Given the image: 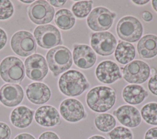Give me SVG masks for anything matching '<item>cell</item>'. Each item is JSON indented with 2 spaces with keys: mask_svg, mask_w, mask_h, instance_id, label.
I'll return each instance as SVG.
<instances>
[{
  "mask_svg": "<svg viewBox=\"0 0 157 139\" xmlns=\"http://www.w3.org/2000/svg\"><path fill=\"white\" fill-rule=\"evenodd\" d=\"M116 101L113 89L105 86H98L91 89L86 96L88 107L93 111L104 113L111 109Z\"/></svg>",
  "mask_w": 157,
  "mask_h": 139,
  "instance_id": "1",
  "label": "cell"
},
{
  "mask_svg": "<svg viewBox=\"0 0 157 139\" xmlns=\"http://www.w3.org/2000/svg\"><path fill=\"white\" fill-rule=\"evenodd\" d=\"M58 87L64 95L75 97L87 90L90 88V84L82 72L70 70L61 75L58 80Z\"/></svg>",
  "mask_w": 157,
  "mask_h": 139,
  "instance_id": "2",
  "label": "cell"
},
{
  "mask_svg": "<svg viewBox=\"0 0 157 139\" xmlns=\"http://www.w3.org/2000/svg\"><path fill=\"white\" fill-rule=\"evenodd\" d=\"M46 59L50 70L55 77L67 70L72 65L71 52L64 46L50 49L46 54Z\"/></svg>",
  "mask_w": 157,
  "mask_h": 139,
  "instance_id": "3",
  "label": "cell"
},
{
  "mask_svg": "<svg viewBox=\"0 0 157 139\" xmlns=\"http://www.w3.org/2000/svg\"><path fill=\"white\" fill-rule=\"evenodd\" d=\"M25 75V66L22 61L15 56H7L0 63V76L6 82L20 83Z\"/></svg>",
  "mask_w": 157,
  "mask_h": 139,
  "instance_id": "4",
  "label": "cell"
},
{
  "mask_svg": "<svg viewBox=\"0 0 157 139\" xmlns=\"http://www.w3.org/2000/svg\"><path fill=\"white\" fill-rule=\"evenodd\" d=\"M116 31L118 36L124 42H136L142 37L143 27L136 17L126 16L118 21Z\"/></svg>",
  "mask_w": 157,
  "mask_h": 139,
  "instance_id": "5",
  "label": "cell"
},
{
  "mask_svg": "<svg viewBox=\"0 0 157 139\" xmlns=\"http://www.w3.org/2000/svg\"><path fill=\"white\" fill-rule=\"evenodd\" d=\"M121 69L123 79L133 85L145 82L150 75V68L148 64L140 60L132 61Z\"/></svg>",
  "mask_w": 157,
  "mask_h": 139,
  "instance_id": "6",
  "label": "cell"
},
{
  "mask_svg": "<svg viewBox=\"0 0 157 139\" xmlns=\"http://www.w3.org/2000/svg\"><path fill=\"white\" fill-rule=\"evenodd\" d=\"M116 13L104 7H97L91 11L86 19L87 25L91 30L104 32L112 26Z\"/></svg>",
  "mask_w": 157,
  "mask_h": 139,
  "instance_id": "7",
  "label": "cell"
},
{
  "mask_svg": "<svg viewBox=\"0 0 157 139\" xmlns=\"http://www.w3.org/2000/svg\"><path fill=\"white\" fill-rule=\"evenodd\" d=\"M10 46L13 52L21 57L30 56L37 49V44L34 36L28 31H20L12 37Z\"/></svg>",
  "mask_w": 157,
  "mask_h": 139,
  "instance_id": "8",
  "label": "cell"
},
{
  "mask_svg": "<svg viewBox=\"0 0 157 139\" xmlns=\"http://www.w3.org/2000/svg\"><path fill=\"white\" fill-rule=\"evenodd\" d=\"M34 39L42 48L49 49L63 43L59 31L52 24L40 25L34 31Z\"/></svg>",
  "mask_w": 157,
  "mask_h": 139,
  "instance_id": "9",
  "label": "cell"
},
{
  "mask_svg": "<svg viewBox=\"0 0 157 139\" xmlns=\"http://www.w3.org/2000/svg\"><path fill=\"white\" fill-rule=\"evenodd\" d=\"M90 43L94 51L101 56H107L114 53L117 41L112 33L104 31L92 34Z\"/></svg>",
  "mask_w": 157,
  "mask_h": 139,
  "instance_id": "10",
  "label": "cell"
},
{
  "mask_svg": "<svg viewBox=\"0 0 157 139\" xmlns=\"http://www.w3.org/2000/svg\"><path fill=\"white\" fill-rule=\"evenodd\" d=\"M28 15L34 23L44 24L53 20L55 9L46 1H36L28 7Z\"/></svg>",
  "mask_w": 157,
  "mask_h": 139,
  "instance_id": "11",
  "label": "cell"
},
{
  "mask_svg": "<svg viewBox=\"0 0 157 139\" xmlns=\"http://www.w3.org/2000/svg\"><path fill=\"white\" fill-rule=\"evenodd\" d=\"M26 75L34 81H42L48 73V66L44 57L39 54H34L25 61Z\"/></svg>",
  "mask_w": 157,
  "mask_h": 139,
  "instance_id": "12",
  "label": "cell"
},
{
  "mask_svg": "<svg viewBox=\"0 0 157 139\" xmlns=\"http://www.w3.org/2000/svg\"><path fill=\"white\" fill-rule=\"evenodd\" d=\"M61 116L70 122H77L87 116L84 107L78 100L69 98L64 99L59 105Z\"/></svg>",
  "mask_w": 157,
  "mask_h": 139,
  "instance_id": "13",
  "label": "cell"
},
{
  "mask_svg": "<svg viewBox=\"0 0 157 139\" xmlns=\"http://www.w3.org/2000/svg\"><path fill=\"white\" fill-rule=\"evenodd\" d=\"M72 58L75 66L80 69H87L94 65L97 56L90 46L84 44H75Z\"/></svg>",
  "mask_w": 157,
  "mask_h": 139,
  "instance_id": "14",
  "label": "cell"
},
{
  "mask_svg": "<svg viewBox=\"0 0 157 139\" xmlns=\"http://www.w3.org/2000/svg\"><path fill=\"white\" fill-rule=\"evenodd\" d=\"M95 73L97 79L105 84H111L122 78L118 66L113 61L105 60L96 67Z\"/></svg>",
  "mask_w": 157,
  "mask_h": 139,
  "instance_id": "15",
  "label": "cell"
},
{
  "mask_svg": "<svg viewBox=\"0 0 157 139\" xmlns=\"http://www.w3.org/2000/svg\"><path fill=\"white\" fill-rule=\"evenodd\" d=\"M113 114L122 125L130 128L137 127L142 121L138 109L129 105L119 107L113 111Z\"/></svg>",
  "mask_w": 157,
  "mask_h": 139,
  "instance_id": "16",
  "label": "cell"
},
{
  "mask_svg": "<svg viewBox=\"0 0 157 139\" xmlns=\"http://www.w3.org/2000/svg\"><path fill=\"white\" fill-rule=\"evenodd\" d=\"M23 97V90L18 85L7 83L0 89V102L6 107H13L19 105Z\"/></svg>",
  "mask_w": 157,
  "mask_h": 139,
  "instance_id": "17",
  "label": "cell"
},
{
  "mask_svg": "<svg viewBox=\"0 0 157 139\" xmlns=\"http://www.w3.org/2000/svg\"><path fill=\"white\" fill-rule=\"evenodd\" d=\"M26 94L31 102L36 105H41L49 100L51 91L47 85L40 82H34L28 85Z\"/></svg>",
  "mask_w": 157,
  "mask_h": 139,
  "instance_id": "18",
  "label": "cell"
},
{
  "mask_svg": "<svg viewBox=\"0 0 157 139\" xmlns=\"http://www.w3.org/2000/svg\"><path fill=\"white\" fill-rule=\"evenodd\" d=\"M37 124L43 127H53L61 122L58 110L53 106L44 105L38 108L34 115Z\"/></svg>",
  "mask_w": 157,
  "mask_h": 139,
  "instance_id": "19",
  "label": "cell"
},
{
  "mask_svg": "<svg viewBox=\"0 0 157 139\" xmlns=\"http://www.w3.org/2000/svg\"><path fill=\"white\" fill-rule=\"evenodd\" d=\"M137 50L141 58H154L157 55V36L153 34L144 36L137 43Z\"/></svg>",
  "mask_w": 157,
  "mask_h": 139,
  "instance_id": "20",
  "label": "cell"
},
{
  "mask_svg": "<svg viewBox=\"0 0 157 139\" xmlns=\"http://www.w3.org/2000/svg\"><path fill=\"white\" fill-rule=\"evenodd\" d=\"M34 113V110L26 106L18 107L10 114L11 123L17 128L25 129L31 124Z\"/></svg>",
  "mask_w": 157,
  "mask_h": 139,
  "instance_id": "21",
  "label": "cell"
},
{
  "mask_svg": "<svg viewBox=\"0 0 157 139\" xmlns=\"http://www.w3.org/2000/svg\"><path fill=\"white\" fill-rule=\"evenodd\" d=\"M148 96V92L142 86L129 85L126 86L122 91L123 100L131 105H138L142 103Z\"/></svg>",
  "mask_w": 157,
  "mask_h": 139,
  "instance_id": "22",
  "label": "cell"
},
{
  "mask_svg": "<svg viewBox=\"0 0 157 139\" xmlns=\"http://www.w3.org/2000/svg\"><path fill=\"white\" fill-rule=\"evenodd\" d=\"M114 56L119 63L127 64L135 58V48L132 44L129 42L120 40L114 51Z\"/></svg>",
  "mask_w": 157,
  "mask_h": 139,
  "instance_id": "23",
  "label": "cell"
},
{
  "mask_svg": "<svg viewBox=\"0 0 157 139\" xmlns=\"http://www.w3.org/2000/svg\"><path fill=\"white\" fill-rule=\"evenodd\" d=\"M55 23L59 28L63 30H69L74 26L75 18L69 10L61 9L55 13Z\"/></svg>",
  "mask_w": 157,
  "mask_h": 139,
  "instance_id": "24",
  "label": "cell"
},
{
  "mask_svg": "<svg viewBox=\"0 0 157 139\" xmlns=\"http://www.w3.org/2000/svg\"><path fill=\"white\" fill-rule=\"evenodd\" d=\"M95 127L101 132H109L115 128L116 126L115 118L109 113H101L98 115L94 119Z\"/></svg>",
  "mask_w": 157,
  "mask_h": 139,
  "instance_id": "25",
  "label": "cell"
},
{
  "mask_svg": "<svg viewBox=\"0 0 157 139\" xmlns=\"http://www.w3.org/2000/svg\"><path fill=\"white\" fill-rule=\"evenodd\" d=\"M140 115L147 124L157 126V103L145 104L140 110Z\"/></svg>",
  "mask_w": 157,
  "mask_h": 139,
  "instance_id": "26",
  "label": "cell"
},
{
  "mask_svg": "<svg viewBox=\"0 0 157 139\" xmlns=\"http://www.w3.org/2000/svg\"><path fill=\"white\" fill-rule=\"evenodd\" d=\"M92 1H80L75 2L72 6V12L78 18L86 17L91 11Z\"/></svg>",
  "mask_w": 157,
  "mask_h": 139,
  "instance_id": "27",
  "label": "cell"
},
{
  "mask_svg": "<svg viewBox=\"0 0 157 139\" xmlns=\"http://www.w3.org/2000/svg\"><path fill=\"white\" fill-rule=\"evenodd\" d=\"M110 139H132V131L125 127L118 126L107 133Z\"/></svg>",
  "mask_w": 157,
  "mask_h": 139,
  "instance_id": "28",
  "label": "cell"
},
{
  "mask_svg": "<svg viewBox=\"0 0 157 139\" xmlns=\"http://www.w3.org/2000/svg\"><path fill=\"white\" fill-rule=\"evenodd\" d=\"M13 6L8 0H0V20H7L13 13Z\"/></svg>",
  "mask_w": 157,
  "mask_h": 139,
  "instance_id": "29",
  "label": "cell"
},
{
  "mask_svg": "<svg viewBox=\"0 0 157 139\" xmlns=\"http://www.w3.org/2000/svg\"><path fill=\"white\" fill-rule=\"evenodd\" d=\"M11 136V130L9 126L2 122H0V139H9Z\"/></svg>",
  "mask_w": 157,
  "mask_h": 139,
  "instance_id": "30",
  "label": "cell"
},
{
  "mask_svg": "<svg viewBox=\"0 0 157 139\" xmlns=\"http://www.w3.org/2000/svg\"><path fill=\"white\" fill-rule=\"evenodd\" d=\"M148 88L153 94L157 96V74L150 77L148 82Z\"/></svg>",
  "mask_w": 157,
  "mask_h": 139,
  "instance_id": "31",
  "label": "cell"
},
{
  "mask_svg": "<svg viewBox=\"0 0 157 139\" xmlns=\"http://www.w3.org/2000/svg\"><path fill=\"white\" fill-rule=\"evenodd\" d=\"M144 139H157V127L148 129L145 134Z\"/></svg>",
  "mask_w": 157,
  "mask_h": 139,
  "instance_id": "32",
  "label": "cell"
},
{
  "mask_svg": "<svg viewBox=\"0 0 157 139\" xmlns=\"http://www.w3.org/2000/svg\"><path fill=\"white\" fill-rule=\"evenodd\" d=\"M38 139H59L56 133L51 131H47L43 132Z\"/></svg>",
  "mask_w": 157,
  "mask_h": 139,
  "instance_id": "33",
  "label": "cell"
},
{
  "mask_svg": "<svg viewBox=\"0 0 157 139\" xmlns=\"http://www.w3.org/2000/svg\"><path fill=\"white\" fill-rule=\"evenodd\" d=\"M7 40V34L6 32L1 28H0V50L3 48L6 44Z\"/></svg>",
  "mask_w": 157,
  "mask_h": 139,
  "instance_id": "34",
  "label": "cell"
},
{
  "mask_svg": "<svg viewBox=\"0 0 157 139\" xmlns=\"http://www.w3.org/2000/svg\"><path fill=\"white\" fill-rule=\"evenodd\" d=\"M142 18L144 21H145L146 22H150L153 19V15L150 12L145 10L142 12Z\"/></svg>",
  "mask_w": 157,
  "mask_h": 139,
  "instance_id": "35",
  "label": "cell"
},
{
  "mask_svg": "<svg viewBox=\"0 0 157 139\" xmlns=\"http://www.w3.org/2000/svg\"><path fill=\"white\" fill-rule=\"evenodd\" d=\"M13 139H36V138L29 133H22L17 135Z\"/></svg>",
  "mask_w": 157,
  "mask_h": 139,
  "instance_id": "36",
  "label": "cell"
},
{
  "mask_svg": "<svg viewBox=\"0 0 157 139\" xmlns=\"http://www.w3.org/2000/svg\"><path fill=\"white\" fill-rule=\"evenodd\" d=\"M48 2L50 4L55 6V7H61L62 6H63L66 2V1H58V0H49Z\"/></svg>",
  "mask_w": 157,
  "mask_h": 139,
  "instance_id": "37",
  "label": "cell"
},
{
  "mask_svg": "<svg viewBox=\"0 0 157 139\" xmlns=\"http://www.w3.org/2000/svg\"><path fill=\"white\" fill-rule=\"evenodd\" d=\"M132 1L134 4H136L137 5H140V6L146 4L149 2L148 0H140V1L139 0H132Z\"/></svg>",
  "mask_w": 157,
  "mask_h": 139,
  "instance_id": "38",
  "label": "cell"
},
{
  "mask_svg": "<svg viewBox=\"0 0 157 139\" xmlns=\"http://www.w3.org/2000/svg\"><path fill=\"white\" fill-rule=\"evenodd\" d=\"M88 139H106V138L105 137H104L103 136L99 135H96L91 136Z\"/></svg>",
  "mask_w": 157,
  "mask_h": 139,
  "instance_id": "39",
  "label": "cell"
},
{
  "mask_svg": "<svg viewBox=\"0 0 157 139\" xmlns=\"http://www.w3.org/2000/svg\"><path fill=\"white\" fill-rule=\"evenodd\" d=\"M151 5L154 10L157 12V0H153L151 1Z\"/></svg>",
  "mask_w": 157,
  "mask_h": 139,
  "instance_id": "40",
  "label": "cell"
},
{
  "mask_svg": "<svg viewBox=\"0 0 157 139\" xmlns=\"http://www.w3.org/2000/svg\"><path fill=\"white\" fill-rule=\"evenodd\" d=\"M156 70L155 68H152L150 69V75H152V76L156 75Z\"/></svg>",
  "mask_w": 157,
  "mask_h": 139,
  "instance_id": "41",
  "label": "cell"
},
{
  "mask_svg": "<svg viewBox=\"0 0 157 139\" xmlns=\"http://www.w3.org/2000/svg\"><path fill=\"white\" fill-rule=\"evenodd\" d=\"M20 1L22 2H25L26 4H29V3H31V2H34V1H23V0H21Z\"/></svg>",
  "mask_w": 157,
  "mask_h": 139,
  "instance_id": "42",
  "label": "cell"
}]
</instances>
